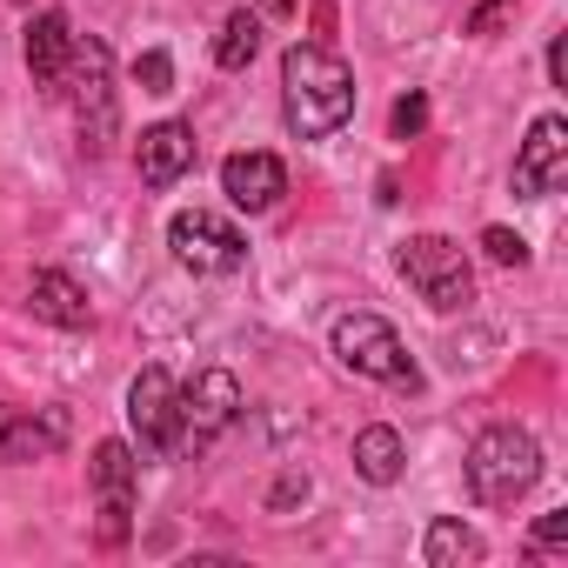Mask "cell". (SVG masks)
<instances>
[{
	"label": "cell",
	"instance_id": "cb8c5ba5",
	"mask_svg": "<svg viewBox=\"0 0 568 568\" xmlns=\"http://www.w3.org/2000/svg\"><path fill=\"white\" fill-rule=\"evenodd\" d=\"M548 81H555V88H568V34H555V41H548Z\"/></svg>",
	"mask_w": 568,
	"mask_h": 568
},
{
	"label": "cell",
	"instance_id": "ffe728a7",
	"mask_svg": "<svg viewBox=\"0 0 568 568\" xmlns=\"http://www.w3.org/2000/svg\"><path fill=\"white\" fill-rule=\"evenodd\" d=\"M515 8H521V0H475V8H468V34H501L515 21Z\"/></svg>",
	"mask_w": 568,
	"mask_h": 568
},
{
	"label": "cell",
	"instance_id": "9c48e42d",
	"mask_svg": "<svg viewBox=\"0 0 568 568\" xmlns=\"http://www.w3.org/2000/svg\"><path fill=\"white\" fill-rule=\"evenodd\" d=\"M568 174V121L561 114H535L528 121V141L515 148V201H541L555 181Z\"/></svg>",
	"mask_w": 568,
	"mask_h": 568
},
{
	"label": "cell",
	"instance_id": "52a82bcc",
	"mask_svg": "<svg viewBox=\"0 0 568 568\" xmlns=\"http://www.w3.org/2000/svg\"><path fill=\"white\" fill-rule=\"evenodd\" d=\"M168 247H174V261L194 267V274H241V267H247V241H241L221 214H207V207L174 214V221H168Z\"/></svg>",
	"mask_w": 568,
	"mask_h": 568
},
{
	"label": "cell",
	"instance_id": "ba28073f",
	"mask_svg": "<svg viewBox=\"0 0 568 568\" xmlns=\"http://www.w3.org/2000/svg\"><path fill=\"white\" fill-rule=\"evenodd\" d=\"M241 415V382L227 368H201L181 388V448H207L214 435H227Z\"/></svg>",
	"mask_w": 568,
	"mask_h": 568
},
{
	"label": "cell",
	"instance_id": "8992f818",
	"mask_svg": "<svg viewBox=\"0 0 568 568\" xmlns=\"http://www.w3.org/2000/svg\"><path fill=\"white\" fill-rule=\"evenodd\" d=\"M68 81H74V108H81V148H88V154H101V148H108V134H114V61H108V48L74 34ZM68 81H61V88H68Z\"/></svg>",
	"mask_w": 568,
	"mask_h": 568
},
{
	"label": "cell",
	"instance_id": "7402d4cb",
	"mask_svg": "<svg viewBox=\"0 0 568 568\" xmlns=\"http://www.w3.org/2000/svg\"><path fill=\"white\" fill-rule=\"evenodd\" d=\"M428 128V94H408V101H395V141H415Z\"/></svg>",
	"mask_w": 568,
	"mask_h": 568
},
{
	"label": "cell",
	"instance_id": "d6986e66",
	"mask_svg": "<svg viewBox=\"0 0 568 568\" xmlns=\"http://www.w3.org/2000/svg\"><path fill=\"white\" fill-rule=\"evenodd\" d=\"M134 81H141V94H174V61H168L161 48H148V54L134 61Z\"/></svg>",
	"mask_w": 568,
	"mask_h": 568
},
{
	"label": "cell",
	"instance_id": "7c38bea8",
	"mask_svg": "<svg viewBox=\"0 0 568 568\" xmlns=\"http://www.w3.org/2000/svg\"><path fill=\"white\" fill-rule=\"evenodd\" d=\"M221 194H227L241 214H267L281 194H288V168H281L274 154H261V148L227 154V161H221Z\"/></svg>",
	"mask_w": 568,
	"mask_h": 568
},
{
	"label": "cell",
	"instance_id": "d4e9b609",
	"mask_svg": "<svg viewBox=\"0 0 568 568\" xmlns=\"http://www.w3.org/2000/svg\"><path fill=\"white\" fill-rule=\"evenodd\" d=\"M261 14H295V0H261Z\"/></svg>",
	"mask_w": 568,
	"mask_h": 568
},
{
	"label": "cell",
	"instance_id": "9a60e30c",
	"mask_svg": "<svg viewBox=\"0 0 568 568\" xmlns=\"http://www.w3.org/2000/svg\"><path fill=\"white\" fill-rule=\"evenodd\" d=\"M28 302H34V315H41V322H54V328H88V322H94V302H88V288H81L74 274H61V267L34 274Z\"/></svg>",
	"mask_w": 568,
	"mask_h": 568
},
{
	"label": "cell",
	"instance_id": "4fadbf2b",
	"mask_svg": "<svg viewBox=\"0 0 568 568\" xmlns=\"http://www.w3.org/2000/svg\"><path fill=\"white\" fill-rule=\"evenodd\" d=\"M134 168H141L148 187H174V181L194 168V128H187V121H154V128H141Z\"/></svg>",
	"mask_w": 568,
	"mask_h": 568
},
{
	"label": "cell",
	"instance_id": "44dd1931",
	"mask_svg": "<svg viewBox=\"0 0 568 568\" xmlns=\"http://www.w3.org/2000/svg\"><path fill=\"white\" fill-rule=\"evenodd\" d=\"M481 247H488V261H501V267H521V261H528V241H521V234H508V227H488V234H481Z\"/></svg>",
	"mask_w": 568,
	"mask_h": 568
},
{
	"label": "cell",
	"instance_id": "5bb4252c",
	"mask_svg": "<svg viewBox=\"0 0 568 568\" xmlns=\"http://www.w3.org/2000/svg\"><path fill=\"white\" fill-rule=\"evenodd\" d=\"M68 61H74V28H68V14H34V21H28V74H34V88L61 94Z\"/></svg>",
	"mask_w": 568,
	"mask_h": 568
},
{
	"label": "cell",
	"instance_id": "3957f363",
	"mask_svg": "<svg viewBox=\"0 0 568 568\" xmlns=\"http://www.w3.org/2000/svg\"><path fill=\"white\" fill-rule=\"evenodd\" d=\"M402 274L435 315H462L475 302V267H468L462 241H448V234H408L402 241Z\"/></svg>",
	"mask_w": 568,
	"mask_h": 568
},
{
	"label": "cell",
	"instance_id": "603a6c76",
	"mask_svg": "<svg viewBox=\"0 0 568 568\" xmlns=\"http://www.w3.org/2000/svg\"><path fill=\"white\" fill-rule=\"evenodd\" d=\"M535 548H568V508H555V515L535 521Z\"/></svg>",
	"mask_w": 568,
	"mask_h": 568
},
{
	"label": "cell",
	"instance_id": "ac0fdd59",
	"mask_svg": "<svg viewBox=\"0 0 568 568\" xmlns=\"http://www.w3.org/2000/svg\"><path fill=\"white\" fill-rule=\"evenodd\" d=\"M261 54V14H227V28H221V41H214V68H227V74H241L247 61Z\"/></svg>",
	"mask_w": 568,
	"mask_h": 568
},
{
	"label": "cell",
	"instance_id": "277c9868",
	"mask_svg": "<svg viewBox=\"0 0 568 568\" xmlns=\"http://www.w3.org/2000/svg\"><path fill=\"white\" fill-rule=\"evenodd\" d=\"M328 348H335L342 368H355V375H368V382H388V388H408V395L422 388V368L408 362L402 335H395L382 315H342L335 335H328Z\"/></svg>",
	"mask_w": 568,
	"mask_h": 568
},
{
	"label": "cell",
	"instance_id": "30bf717a",
	"mask_svg": "<svg viewBox=\"0 0 568 568\" xmlns=\"http://www.w3.org/2000/svg\"><path fill=\"white\" fill-rule=\"evenodd\" d=\"M88 475H94V495H101V541L114 548V541H128V515H134L141 455H134L128 442H101V448H94V462H88Z\"/></svg>",
	"mask_w": 568,
	"mask_h": 568
},
{
	"label": "cell",
	"instance_id": "7a4b0ae2",
	"mask_svg": "<svg viewBox=\"0 0 568 568\" xmlns=\"http://www.w3.org/2000/svg\"><path fill=\"white\" fill-rule=\"evenodd\" d=\"M541 481V448L528 428H481L468 442V495L481 508H515Z\"/></svg>",
	"mask_w": 568,
	"mask_h": 568
},
{
	"label": "cell",
	"instance_id": "2e32d148",
	"mask_svg": "<svg viewBox=\"0 0 568 568\" xmlns=\"http://www.w3.org/2000/svg\"><path fill=\"white\" fill-rule=\"evenodd\" d=\"M402 462H408V448H402V435H395L388 422H375V428L355 435V468H362V481L395 488V481H402Z\"/></svg>",
	"mask_w": 568,
	"mask_h": 568
},
{
	"label": "cell",
	"instance_id": "5b68a950",
	"mask_svg": "<svg viewBox=\"0 0 568 568\" xmlns=\"http://www.w3.org/2000/svg\"><path fill=\"white\" fill-rule=\"evenodd\" d=\"M128 428H134V442H141L148 462H161V455L181 448V388H174L168 368H141L128 382Z\"/></svg>",
	"mask_w": 568,
	"mask_h": 568
},
{
	"label": "cell",
	"instance_id": "8fae6325",
	"mask_svg": "<svg viewBox=\"0 0 568 568\" xmlns=\"http://www.w3.org/2000/svg\"><path fill=\"white\" fill-rule=\"evenodd\" d=\"M61 448H68V415L61 408H8L0 402V468L48 462Z\"/></svg>",
	"mask_w": 568,
	"mask_h": 568
},
{
	"label": "cell",
	"instance_id": "6da1fadb",
	"mask_svg": "<svg viewBox=\"0 0 568 568\" xmlns=\"http://www.w3.org/2000/svg\"><path fill=\"white\" fill-rule=\"evenodd\" d=\"M281 108H288V128L302 141H328L348 128L355 114V74L335 48L322 41H295L281 54Z\"/></svg>",
	"mask_w": 568,
	"mask_h": 568
},
{
	"label": "cell",
	"instance_id": "e0dca14e",
	"mask_svg": "<svg viewBox=\"0 0 568 568\" xmlns=\"http://www.w3.org/2000/svg\"><path fill=\"white\" fill-rule=\"evenodd\" d=\"M422 555H428V568H462V561H481V535L468 521H455V515H435Z\"/></svg>",
	"mask_w": 568,
	"mask_h": 568
}]
</instances>
